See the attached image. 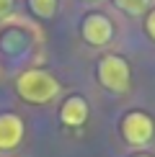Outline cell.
I'll return each instance as SVG.
<instances>
[{"mask_svg":"<svg viewBox=\"0 0 155 157\" xmlns=\"http://www.w3.org/2000/svg\"><path fill=\"white\" fill-rule=\"evenodd\" d=\"M62 85L54 75H49L47 70H23L16 77V93L21 101L31 103V106H44L52 103L60 95Z\"/></svg>","mask_w":155,"mask_h":157,"instance_id":"1","label":"cell"},{"mask_svg":"<svg viewBox=\"0 0 155 157\" xmlns=\"http://www.w3.org/2000/svg\"><path fill=\"white\" fill-rule=\"evenodd\" d=\"M98 82L111 93H127L132 85V70L124 57L119 54H106L98 62Z\"/></svg>","mask_w":155,"mask_h":157,"instance_id":"2","label":"cell"},{"mask_svg":"<svg viewBox=\"0 0 155 157\" xmlns=\"http://www.w3.org/2000/svg\"><path fill=\"white\" fill-rule=\"evenodd\" d=\"M119 129L129 147H145V144H150V139L155 134V121L145 111H129V113H124Z\"/></svg>","mask_w":155,"mask_h":157,"instance_id":"3","label":"cell"},{"mask_svg":"<svg viewBox=\"0 0 155 157\" xmlns=\"http://www.w3.org/2000/svg\"><path fill=\"white\" fill-rule=\"evenodd\" d=\"M80 34L90 47H106L114 39V23L103 13H88L80 23Z\"/></svg>","mask_w":155,"mask_h":157,"instance_id":"4","label":"cell"},{"mask_svg":"<svg viewBox=\"0 0 155 157\" xmlns=\"http://www.w3.org/2000/svg\"><path fill=\"white\" fill-rule=\"evenodd\" d=\"M23 134H26V129H23V121L18 113H10V111L0 113V149L3 152L16 149L23 142Z\"/></svg>","mask_w":155,"mask_h":157,"instance_id":"5","label":"cell"},{"mask_svg":"<svg viewBox=\"0 0 155 157\" xmlns=\"http://www.w3.org/2000/svg\"><path fill=\"white\" fill-rule=\"evenodd\" d=\"M88 113H90V108H88V101L83 95H70L67 101L62 103V108H60V121L65 124V126H83V124L88 121Z\"/></svg>","mask_w":155,"mask_h":157,"instance_id":"6","label":"cell"},{"mask_svg":"<svg viewBox=\"0 0 155 157\" xmlns=\"http://www.w3.org/2000/svg\"><path fill=\"white\" fill-rule=\"evenodd\" d=\"M114 5L127 16L140 18V16H147V10L153 8V0H114Z\"/></svg>","mask_w":155,"mask_h":157,"instance_id":"7","label":"cell"},{"mask_svg":"<svg viewBox=\"0 0 155 157\" xmlns=\"http://www.w3.org/2000/svg\"><path fill=\"white\" fill-rule=\"evenodd\" d=\"M29 8L36 18H52L57 13V0H29Z\"/></svg>","mask_w":155,"mask_h":157,"instance_id":"8","label":"cell"},{"mask_svg":"<svg viewBox=\"0 0 155 157\" xmlns=\"http://www.w3.org/2000/svg\"><path fill=\"white\" fill-rule=\"evenodd\" d=\"M145 31H147V36L155 41V8H150L147 16H145Z\"/></svg>","mask_w":155,"mask_h":157,"instance_id":"9","label":"cell"},{"mask_svg":"<svg viewBox=\"0 0 155 157\" xmlns=\"http://www.w3.org/2000/svg\"><path fill=\"white\" fill-rule=\"evenodd\" d=\"M16 10V0H0V18H8Z\"/></svg>","mask_w":155,"mask_h":157,"instance_id":"10","label":"cell"},{"mask_svg":"<svg viewBox=\"0 0 155 157\" xmlns=\"http://www.w3.org/2000/svg\"><path fill=\"white\" fill-rule=\"evenodd\" d=\"M132 157H153V155H132Z\"/></svg>","mask_w":155,"mask_h":157,"instance_id":"11","label":"cell"},{"mask_svg":"<svg viewBox=\"0 0 155 157\" xmlns=\"http://www.w3.org/2000/svg\"><path fill=\"white\" fill-rule=\"evenodd\" d=\"M88 3H98V0H88Z\"/></svg>","mask_w":155,"mask_h":157,"instance_id":"12","label":"cell"}]
</instances>
